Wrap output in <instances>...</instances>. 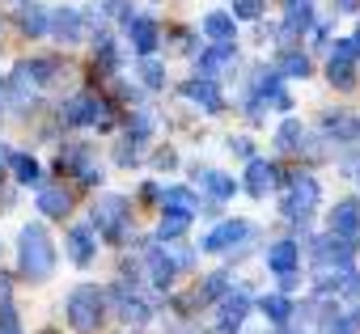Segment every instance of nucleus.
<instances>
[{
    "mask_svg": "<svg viewBox=\"0 0 360 334\" xmlns=\"http://www.w3.org/2000/svg\"><path fill=\"white\" fill-rule=\"evenodd\" d=\"M51 271H56V246H51L47 229L43 225H26L22 229V275L43 283Z\"/></svg>",
    "mask_w": 360,
    "mask_h": 334,
    "instance_id": "obj_1",
    "label": "nucleus"
},
{
    "mask_svg": "<svg viewBox=\"0 0 360 334\" xmlns=\"http://www.w3.org/2000/svg\"><path fill=\"white\" fill-rule=\"evenodd\" d=\"M102 292L94 288V283H85V288H77L72 296H68V321L77 326V330H98V321H102Z\"/></svg>",
    "mask_w": 360,
    "mask_h": 334,
    "instance_id": "obj_2",
    "label": "nucleus"
},
{
    "mask_svg": "<svg viewBox=\"0 0 360 334\" xmlns=\"http://www.w3.org/2000/svg\"><path fill=\"white\" fill-rule=\"evenodd\" d=\"M94 225L110 237V241H123L127 237V199L123 195H102L94 203Z\"/></svg>",
    "mask_w": 360,
    "mask_h": 334,
    "instance_id": "obj_3",
    "label": "nucleus"
},
{
    "mask_svg": "<svg viewBox=\"0 0 360 334\" xmlns=\"http://www.w3.org/2000/svg\"><path fill=\"white\" fill-rule=\"evenodd\" d=\"M314 203H318V182L297 174L292 187H288V195H284V216H288V220H305V216L314 212Z\"/></svg>",
    "mask_w": 360,
    "mask_h": 334,
    "instance_id": "obj_4",
    "label": "nucleus"
},
{
    "mask_svg": "<svg viewBox=\"0 0 360 334\" xmlns=\"http://www.w3.org/2000/svg\"><path fill=\"white\" fill-rule=\"evenodd\" d=\"M64 123H72V127L106 123V102H102L98 93H77V98L64 106Z\"/></svg>",
    "mask_w": 360,
    "mask_h": 334,
    "instance_id": "obj_5",
    "label": "nucleus"
},
{
    "mask_svg": "<svg viewBox=\"0 0 360 334\" xmlns=\"http://www.w3.org/2000/svg\"><path fill=\"white\" fill-rule=\"evenodd\" d=\"M326 72H330V85H339V89H352V85H356V43H352V39L335 43Z\"/></svg>",
    "mask_w": 360,
    "mask_h": 334,
    "instance_id": "obj_6",
    "label": "nucleus"
},
{
    "mask_svg": "<svg viewBox=\"0 0 360 334\" xmlns=\"http://www.w3.org/2000/svg\"><path fill=\"white\" fill-rule=\"evenodd\" d=\"M115 309H119V317H123V321H148V317H153V305H148L144 296H136L127 283H119V288H115Z\"/></svg>",
    "mask_w": 360,
    "mask_h": 334,
    "instance_id": "obj_7",
    "label": "nucleus"
},
{
    "mask_svg": "<svg viewBox=\"0 0 360 334\" xmlns=\"http://www.w3.org/2000/svg\"><path fill=\"white\" fill-rule=\"evenodd\" d=\"M330 233L343 237V241H356V233H360V203L356 199H347L330 212Z\"/></svg>",
    "mask_w": 360,
    "mask_h": 334,
    "instance_id": "obj_8",
    "label": "nucleus"
},
{
    "mask_svg": "<svg viewBox=\"0 0 360 334\" xmlns=\"http://www.w3.org/2000/svg\"><path fill=\"white\" fill-rule=\"evenodd\" d=\"M47 30H56V39H60V43H77V39L85 34V18H81L77 9H60V13H51Z\"/></svg>",
    "mask_w": 360,
    "mask_h": 334,
    "instance_id": "obj_9",
    "label": "nucleus"
},
{
    "mask_svg": "<svg viewBox=\"0 0 360 334\" xmlns=\"http://www.w3.org/2000/svg\"><path fill=\"white\" fill-rule=\"evenodd\" d=\"M246 233H250L246 220H225V225H217V229L204 237V250H229V246H238Z\"/></svg>",
    "mask_w": 360,
    "mask_h": 334,
    "instance_id": "obj_10",
    "label": "nucleus"
},
{
    "mask_svg": "<svg viewBox=\"0 0 360 334\" xmlns=\"http://www.w3.org/2000/svg\"><path fill=\"white\" fill-rule=\"evenodd\" d=\"M127 34H131V43H136L140 55H153V51H157V39H161V34H157V22H153V18H136V13H131Z\"/></svg>",
    "mask_w": 360,
    "mask_h": 334,
    "instance_id": "obj_11",
    "label": "nucleus"
},
{
    "mask_svg": "<svg viewBox=\"0 0 360 334\" xmlns=\"http://www.w3.org/2000/svg\"><path fill=\"white\" fill-rule=\"evenodd\" d=\"M246 313H250V296H246V292L225 296V305H221V334H233V330L246 321Z\"/></svg>",
    "mask_w": 360,
    "mask_h": 334,
    "instance_id": "obj_12",
    "label": "nucleus"
},
{
    "mask_svg": "<svg viewBox=\"0 0 360 334\" xmlns=\"http://www.w3.org/2000/svg\"><path fill=\"white\" fill-rule=\"evenodd\" d=\"M183 93H187L191 102H200L208 114H217V110L225 106V102H221V89H217L208 76H200V81H187V85H183Z\"/></svg>",
    "mask_w": 360,
    "mask_h": 334,
    "instance_id": "obj_13",
    "label": "nucleus"
},
{
    "mask_svg": "<svg viewBox=\"0 0 360 334\" xmlns=\"http://www.w3.org/2000/svg\"><path fill=\"white\" fill-rule=\"evenodd\" d=\"M276 187V165L271 161H250V170H246V191L250 195H267Z\"/></svg>",
    "mask_w": 360,
    "mask_h": 334,
    "instance_id": "obj_14",
    "label": "nucleus"
},
{
    "mask_svg": "<svg viewBox=\"0 0 360 334\" xmlns=\"http://www.w3.org/2000/svg\"><path fill=\"white\" fill-rule=\"evenodd\" d=\"M297 262H301V250H297L292 241H276V246H271V254H267V267H271L276 275H292V271H297Z\"/></svg>",
    "mask_w": 360,
    "mask_h": 334,
    "instance_id": "obj_15",
    "label": "nucleus"
},
{
    "mask_svg": "<svg viewBox=\"0 0 360 334\" xmlns=\"http://www.w3.org/2000/svg\"><path fill=\"white\" fill-rule=\"evenodd\" d=\"M68 254H72L77 267H85V262L94 258V229H89V225H77V229L68 233Z\"/></svg>",
    "mask_w": 360,
    "mask_h": 334,
    "instance_id": "obj_16",
    "label": "nucleus"
},
{
    "mask_svg": "<svg viewBox=\"0 0 360 334\" xmlns=\"http://www.w3.org/2000/svg\"><path fill=\"white\" fill-rule=\"evenodd\" d=\"M47 9L43 5H22V13H18V26L30 34V39H39V34H47Z\"/></svg>",
    "mask_w": 360,
    "mask_h": 334,
    "instance_id": "obj_17",
    "label": "nucleus"
},
{
    "mask_svg": "<svg viewBox=\"0 0 360 334\" xmlns=\"http://www.w3.org/2000/svg\"><path fill=\"white\" fill-rule=\"evenodd\" d=\"M68 208H72V199H68L64 187H47V191H39V212H43V216H64Z\"/></svg>",
    "mask_w": 360,
    "mask_h": 334,
    "instance_id": "obj_18",
    "label": "nucleus"
},
{
    "mask_svg": "<svg viewBox=\"0 0 360 334\" xmlns=\"http://www.w3.org/2000/svg\"><path fill=\"white\" fill-rule=\"evenodd\" d=\"M204 34L212 43H233V18L229 13H208L204 18Z\"/></svg>",
    "mask_w": 360,
    "mask_h": 334,
    "instance_id": "obj_19",
    "label": "nucleus"
},
{
    "mask_svg": "<svg viewBox=\"0 0 360 334\" xmlns=\"http://www.w3.org/2000/svg\"><path fill=\"white\" fill-rule=\"evenodd\" d=\"M9 165H13L18 182H26V187H34V182H39V161H34V156H26V152H13V156H9Z\"/></svg>",
    "mask_w": 360,
    "mask_h": 334,
    "instance_id": "obj_20",
    "label": "nucleus"
},
{
    "mask_svg": "<svg viewBox=\"0 0 360 334\" xmlns=\"http://www.w3.org/2000/svg\"><path fill=\"white\" fill-rule=\"evenodd\" d=\"M174 267H178V262H169L165 254H157V250L148 254V275H153V283H157V288H169V279H174Z\"/></svg>",
    "mask_w": 360,
    "mask_h": 334,
    "instance_id": "obj_21",
    "label": "nucleus"
},
{
    "mask_svg": "<svg viewBox=\"0 0 360 334\" xmlns=\"http://www.w3.org/2000/svg\"><path fill=\"white\" fill-rule=\"evenodd\" d=\"M326 131L339 135V140H360V119H352V114H330V119H326Z\"/></svg>",
    "mask_w": 360,
    "mask_h": 334,
    "instance_id": "obj_22",
    "label": "nucleus"
},
{
    "mask_svg": "<svg viewBox=\"0 0 360 334\" xmlns=\"http://www.w3.org/2000/svg\"><path fill=\"white\" fill-rule=\"evenodd\" d=\"M309 18H314V13H309L305 5H301V9H292V13H288V22H284V30H280V39H284V43H292L297 34H305V30H309Z\"/></svg>",
    "mask_w": 360,
    "mask_h": 334,
    "instance_id": "obj_23",
    "label": "nucleus"
},
{
    "mask_svg": "<svg viewBox=\"0 0 360 334\" xmlns=\"http://www.w3.org/2000/svg\"><path fill=\"white\" fill-rule=\"evenodd\" d=\"M263 313H267L276 326H284V321L292 317V305H288V296H263Z\"/></svg>",
    "mask_w": 360,
    "mask_h": 334,
    "instance_id": "obj_24",
    "label": "nucleus"
},
{
    "mask_svg": "<svg viewBox=\"0 0 360 334\" xmlns=\"http://www.w3.org/2000/svg\"><path fill=\"white\" fill-rule=\"evenodd\" d=\"M165 208H174V212H195V195L187 187H169L165 191Z\"/></svg>",
    "mask_w": 360,
    "mask_h": 334,
    "instance_id": "obj_25",
    "label": "nucleus"
},
{
    "mask_svg": "<svg viewBox=\"0 0 360 334\" xmlns=\"http://www.w3.org/2000/svg\"><path fill=\"white\" fill-rule=\"evenodd\" d=\"M229 60H233V47H229V43H217V47L200 60V68H204V72H217V68H225Z\"/></svg>",
    "mask_w": 360,
    "mask_h": 334,
    "instance_id": "obj_26",
    "label": "nucleus"
},
{
    "mask_svg": "<svg viewBox=\"0 0 360 334\" xmlns=\"http://www.w3.org/2000/svg\"><path fill=\"white\" fill-rule=\"evenodd\" d=\"M276 144H280L284 152H292V148H301V123H297V119H284V127L276 131Z\"/></svg>",
    "mask_w": 360,
    "mask_h": 334,
    "instance_id": "obj_27",
    "label": "nucleus"
},
{
    "mask_svg": "<svg viewBox=\"0 0 360 334\" xmlns=\"http://www.w3.org/2000/svg\"><path fill=\"white\" fill-rule=\"evenodd\" d=\"M187 225H191V212H174V208H169V212H165V220H161V229H157V233H161V237H178V233H183V229H187Z\"/></svg>",
    "mask_w": 360,
    "mask_h": 334,
    "instance_id": "obj_28",
    "label": "nucleus"
},
{
    "mask_svg": "<svg viewBox=\"0 0 360 334\" xmlns=\"http://www.w3.org/2000/svg\"><path fill=\"white\" fill-rule=\"evenodd\" d=\"M204 187H208V195H217V199H229V195H233V178H225V174H217V170L204 174Z\"/></svg>",
    "mask_w": 360,
    "mask_h": 334,
    "instance_id": "obj_29",
    "label": "nucleus"
},
{
    "mask_svg": "<svg viewBox=\"0 0 360 334\" xmlns=\"http://www.w3.org/2000/svg\"><path fill=\"white\" fill-rule=\"evenodd\" d=\"M280 72H288V76H309V60L297 55V51H284V55H280Z\"/></svg>",
    "mask_w": 360,
    "mask_h": 334,
    "instance_id": "obj_30",
    "label": "nucleus"
},
{
    "mask_svg": "<svg viewBox=\"0 0 360 334\" xmlns=\"http://www.w3.org/2000/svg\"><path fill=\"white\" fill-rule=\"evenodd\" d=\"M140 81H144L148 89H157V85L165 81V68H161L157 60H148V55H144V64H140Z\"/></svg>",
    "mask_w": 360,
    "mask_h": 334,
    "instance_id": "obj_31",
    "label": "nucleus"
},
{
    "mask_svg": "<svg viewBox=\"0 0 360 334\" xmlns=\"http://www.w3.org/2000/svg\"><path fill=\"white\" fill-rule=\"evenodd\" d=\"M225 288H229V275H225V271H221V275H208L204 288H200V300H217Z\"/></svg>",
    "mask_w": 360,
    "mask_h": 334,
    "instance_id": "obj_32",
    "label": "nucleus"
},
{
    "mask_svg": "<svg viewBox=\"0 0 360 334\" xmlns=\"http://www.w3.org/2000/svg\"><path fill=\"white\" fill-rule=\"evenodd\" d=\"M233 13L238 18H259L263 13V0H233Z\"/></svg>",
    "mask_w": 360,
    "mask_h": 334,
    "instance_id": "obj_33",
    "label": "nucleus"
},
{
    "mask_svg": "<svg viewBox=\"0 0 360 334\" xmlns=\"http://www.w3.org/2000/svg\"><path fill=\"white\" fill-rule=\"evenodd\" d=\"M0 330H5V334H18V313H13V305L0 309Z\"/></svg>",
    "mask_w": 360,
    "mask_h": 334,
    "instance_id": "obj_34",
    "label": "nucleus"
},
{
    "mask_svg": "<svg viewBox=\"0 0 360 334\" xmlns=\"http://www.w3.org/2000/svg\"><path fill=\"white\" fill-rule=\"evenodd\" d=\"M9 156H13V152H9L5 144H0V170H5V165H9Z\"/></svg>",
    "mask_w": 360,
    "mask_h": 334,
    "instance_id": "obj_35",
    "label": "nucleus"
},
{
    "mask_svg": "<svg viewBox=\"0 0 360 334\" xmlns=\"http://www.w3.org/2000/svg\"><path fill=\"white\" fill-rule=\"evenodd\" d=\"M335 9H356V0H335Z\"/></svg>",
    "mask_w": 360,
    "mask_h": 334,
    "instance_id": "obj_36",
    "label": "nucleus"
},
{
    "mask_svg": "<svg viewBox=\"0 0 360 334\" xmlns=\"http://www.w3.org/2000/svg\"><path fill=\"white\" fill-rule=\"evenodd\" d=\"M352 43H356V55H360V30H356V39H352Z\"/></svg>",
    "mask_w": 360,
    "mask_h": 334,
    "instance_id": "obj_37",
    "label": "nucleus"
},
{
    "mask_svg": "<svg viewBox=\"0 0 360 334\" xmlns=\"http://www.w3.org/2000/svg\"><path fill=\"white\" fill-rule=\"evenodd\" d=\"M0 334H5V330H0Z\"/></svg>",
    "mask_w": 360,
    "mask_h": 334,
    "instance_id": "obj_38",
    "label": "nucleus"
}]
</instances>
